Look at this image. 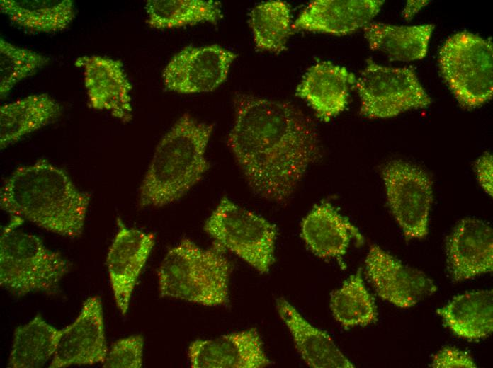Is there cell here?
I'll return each instance as SVG.
<instances>
[{
	"instance_id": "obj_1",
	"label": "cell",
	"mask_w": 493,
	"mask_h": 368,
	"mask_svg": "<svg viewBox=\"0 0 493 368\" xmlns=\"http://www.w3.org/2000/svg\"><path fill=\"white\" fill-rule=\"evenodd\" d=\"M227 145L254 194L284 204L322 156L313 121L291 103L237 93Z\"/></svg>"
},
{
	"instance_id": "obj_2",
	"label": "cell",
	"mask_w": 493,
	"mask_h": 368,
	"mask_svg": "<svg viewBox=\"0 0 493 368\" xmlns=\"http://www.w3.org/2000/svg\"><path fill=\"white\" fill-rule=\"evenodd\" d=\"M90 200L64 170L45 159L16 168L0 190L1 209L10 217L69 238L83 233Z\"/></svg>"
},
{
	"instance_id": "obj_3",
	"label": "cell",
	"mask_w": 493,
	"mask_h": 368,
	"mask_svg": "<svg viewBox=\"0 0 493 368\" xmlns=\"http://www.w3.org/2000/svg\"><path fill=\"white\" fill-rule=\"evenodd\" d=\"M214 125L183 114L157 145L139 188L141 207H160L177 201L210 168L206 150Z\"/></svg>"
},
{
	"instance_id": "obj_4",
	"label": "cell",
	"mask_w": 493,
	"mask_h": 368,
	"mask_svg": "<svg viewBox=\"0 0 493 368\" xmlns=\"http://www.w3.org/2000/svg\"><path fill=\"white\" fill-rule=\"evenodd\" d=\"M215 243L203 248L185 238L166 253L157 271L162 297L215 306L229 302L232 265Z\"/></svg>"
},
{
	"instance_id": "obj_5",
	"label": "cell",
	"mask_w": 493,
	"mask_h": 368,
	"mask_svg": "<svg viewBox=\"0 0 493 368\" xmlns=\"http://www.w3.org/2000/svg\"><path fill=\"white\" fill-rule=\"evenodd\" d=\"M23 222L10 217L1 230L0 284L17 297L35 292L55 294L69 272V263L38 236L19 229Z\"/></svg>"
},
{
	"instance_id": "obj_6",
	"label": "cell",
	"mask_w": 493,
	"mask_h": 368,
	"mask_svg": "<svg viewBox=\"0 0 493 368\" xmlns=\"http://www.w3.org/2000/svg\"><path fill=\"white\" fill-rule=\"evenodd\" d=\"M441 74L459 104L478 108L493 95V47L489 40L470 32H459L441 47Z\"/></svg>"
},
{
	"instance_id": "obj_7",
	"label": "cell",
	"mask_w": 493,
	"mask_h": 368,
	"mask_svg": "<svg viewBox=\"0 0 493 368\" xmlns=\"http://www.w3.org/2000/svg\"><path fill=\"white\" fill-rule=\"evenodd\" d=\"M203 230L215 243L244 260L261 273L275 261L276 225L223 197L205 221Z\"/></svg>"
},
{
	"instance_id": "obj_8",
	"label": "cell",
	"mask_w": 493,
	"mask_h": 368,
	"mask_svg": "<svg viewBox=\"0 0 493 368\" xmlns=\"http://www.w3.org/2000/svg\"><path fill=\"white\" fill-rule=\"evenodd\" d=\"M355 87L361 99L360 113L368 119L392 117L431 103L414 69L382 66L370 59Z\"/></svg>"
},
{
	"instance_id": "obj_9",
	"label": "cell",
	"mask_w": 493,
	"mask_h": 368,
	"mask_svg": "<svg viewBox=\"0 0 493 368\" xmlns=\"http://www.w3.org/2000/svg\"><path fill=\"white\" fill-rule=\"evenodd\" d=\"M389 208L407 239L423 238L428 234L433 202V182L416 165L393 160L382 169Z\"/></svg>"
},
{
	"instance_id": "obj_10",
	"label": "cell",
	"mask_w": 493,
	"mask_h": 368,
	"mask_svg": "<svg viewBox=\"0 0 493 368\" xmlns=\"http://www.w3.org/2000/svg\"><path fill=\"white\" fill-rule=\"evenodd\" d=\"M237 55L219 45L186 47L166 65L165 88L183 94L211 92L223 84Z\"/></svg>"
},
{
	"instance_id": "obj_11",
	"label": "cell",
	"mask_w": 493,
	"mask_h": 368,
	"mask_svg": "<svg viewBox=\"0 0 493 368\" xmlns=\"http://www.w3.org/2000/svg\"><path fill=\"white\" fill-rule=\"evenodd\" d=\"M365 263L378 295L397 307H412L437 289L423 272L403 264L378 246L370 248Z\"/></svg>"
},
{
	"instance_id": "obj_12",
	"label": "cell",
	"mask_w": 493,
	"mask_h": 368,
	"mask_svg": "<svg viewBox=\"0 0 493 368\" xmlns=\"http://www.w3.org/2000/svg\"><path fill=\"white\" fill-rule=\"evenodd\" d=\"M108 351L101 297L86 299L71 324L62 329L50 368L103 363Z\"/></svg>"
},
{
	"instance_id": "obj_13",
	"label": "cell",
	"mask_w": 493,
	"mask_h": 368,
	"mask_svg": "<svg viewBox=\"0 0 493 368\" xmlns=\"http://www.w3.org/2000/svg\"><path fill=\"white\" fill-rule=\"evenodd\" d=\"M118 231L110 246L106 265L117 307L128 311L138 278L155 244L153 233L128 227L117 219Z\"/></svg>"
},
{
	"instance_id": "obj_14",
	"label": "cell",
	"mask_w": 493,
	"mask_h": 368,
	"mask_svg": "<svg viewBox=\"0 0 493 368\" xmlns=\"http://www.w3.org/2000/svg\"><path fill=\"white\" fill-rule=\"evenodd\" d=\"M74 65L83 70L84 85L93 109L109 112L128 122L132 117V85L119 59L101 55H83Z\"/></svg>"
},
{
	"instance_id": "obj_15",
	"label": "cell",
	"mask_w": 493,
	"mask_h": 368,
	"mask_svg": "<svg viewBox=\"0 0 493 368\" xmlns=\"http://www.w3.org/2000/svg\"><path fill=\"white\" fill-rule=\"evenodd\" d=\"M188 357L193 368H261L271 364L254 328L196 340L188 346Z\"/></svg>"
},
{
	"instance_id": "obj_16",
	"label": "cell",
	"mask_w": 493,
	"mask_h": 368,
	"mask_svg": "<svg viewBox=\"0 0 493 368\" xmlns=\"http://www.w3.org/2000/svg\"><path fill=\"white\" fill-rule=\"evenodd\" d=\"M449 272L455 282L465 281L493 270V231L485 222L465 218L446 241Z\"/></svg>"
},
{
	"instance_id": "obj_17",
	"label": "cell",
	"mask_w": 493,
	"mask_h": 368,
	"mask_svg": "<svg viewBox=\"0 0 493 368\" xmlns=\"http://www.w3.org/2000/svg\"><path fill=\"white\" fill-rule=\"evenodd\" d=\"M380 0H316L292 23V32L309 31L345 35L364 28L384 4Z\"/></svg>"
},
{
	"instance_id": "obj_18",
	"label": "cell",
	"mask_w": 493,
	"mask_h": 368,
	"mask_svg": "<svg viewBox=\"0 0 493 368\" xmlns=\"http://www.w3.org/2000/svg\"><path fill=\"white\" fill-rule=\"evenodd\" d=\"M356 82L355 75L345 67L319 62L307 70L295 94L313 109L318 119L329 122L344 110Z\"/></svg>"
},
{
	"instance_id": "obj_19",
	"label": "cell",
	"mask_w": 493,
	"mask_h": 368,
	"mask_svg": "<svg viewBox=\"0 0 493 368\" xmlns=\"http://www.w3.org/2000/svg\"><path fill=\"white\" fill-rule=\"evenodd\" d=\"M301 236L308 248L324 259L340 258L352 240L358 244L364 240L358 229L328 202L314 205L303 219Z\"/></svg>"
},
{
	"instance_id": "obj_20",
	"label": "cell",
	"mask_w": 493,
	"mask_h": 368,
	"mask_svg": "<svg viewBox=\"0 0 493 368\" xmlns=\"http://www.w3.org/2000/svg\"><path fill=\"white\" fill-rule=\"evenodd\" d=\"M279 316L288 328L305 362L313 368H352L355 366L339 349L331 336L305 319L286 299L276 301Z\"/></svg>"
},
{
	"instance_id": "obj_21",
	"label": "cell",
	"mask_w": 493,
	"mask_h": 368,
	"mask_svg": "<svg viewBox=\"0 0 493 368\" xmlns=\"http://www.w3.org/2000/svg\"><path fill=\"white\" fill-rule=\"evenodd\" d=\"M62 113L60 104L45 93L32 94L1 105V149L55 122Z\"/></svg>"
},
{
	"instance_id": "obj_22",
	"label": "cell",
	"mask_w": 493,
	"mask_h": 368,
	"mask_svg": "<svg viewBox=\"0 0 493 368\" xmlns=\"http://www.w3.org/2000/svg\"><path fill=\"white\" fill-rule=\"evenodd\" d=\"M436 312L457 336L468 340L484 338L493 330L492 290L458 295Z\"/></svg>"
},
{
	"instance_id": "obj_23",
	"label": "cell",
	"mask_w": 493,
	"mask_h": 368,
	"mask_svg": "<svg viewBox=\"0 0 493 368\" xmlns=\"http://www.w3.org/2000/svg\"><path fill=\"white\" fill-rule=\"evenodd\" d=\"M434 29L433 24L397 26L370 23L363 28L370 50L385 54L390 60L410 62L423 59Z\"/></svg>"
},
{
	"instance_id": "obj_24",
	"label": "cell",
	"mask_w": 493,
	"mask_h": 368,
	"mask_svg": "<svg viewBox=\"0 0 493 368\" xmlns=\"http://www.w3.org/2000/svg\"><path fill=\"white\" fill-rule=\"evenodd\" d=\"M0 10L13 24L35 33L62 31L76 16L72 0H1Z\"/></svg>"
},
{
	"instance_id": "obj_25",
	"label": "cell",
	"mask_w": 493,
	"mask_h": 368,
	"mask_svg": "<svg viewBox=\"0 0 493 368\" xmlns=\"http://www.w3.org/2000/svg\"><path fill=\"white\" fill-rule=\"evenodd\" d=\"M62 329L48 323L40 314L16 328L8 357L9 368H40L52 358Z\"/></svg>"
},
{
	"instance_id": "obj_26",
	"label": "cell",
	"mask_w": 493,
	"mask_h": 368,
	"mask_svg": "<svg viewBox=\"0 0 493 368\" xmlns=\"http://www.w3.org/2000/svg\"><path fill=\"white\" fill-rule=\"evenodd\" d=\"M145 10L147 23L155 29L217 24L223 17L221 3L213 0H148Z\"/></svg>"
},
{
	"instance_id": "obj_27",
	"label": "cell",
	"mask_w": 493,
	"mask_h": 368,
	"mask_svg": "<svg viewBox=\"0 0 493 368\" xmlns=\"http://www.w3.org/2000/svg\"><path fill=\"white\" fill-rule=\"evenodd\" d=\"M291 11L283 1H268L255 6L249 14V25L257 50L280 53L287 47L292 32Z\"/></svg>"
},
{
	"instance_id": "obj_28",
	"label": "cell",
	"mask_w": 493,
	"mask_h": 368,
	"mask_svg": "<svg viewBox=\"0 0 493 368\" xmlns=\"http://www.w3.org/2000/svg\"><path fill=\"white\" fill-rule=\"evenodd\" d=\"M329 304L335 320L346 328L366 326L378 320L375 301L366 287L361 270L332 292Z\"/></svg>"
},
{
	"instance_id": "obj_29",
	"label": "cell",
	"mask_w": 493,
	"mask_h": 368,
	"mask_svg": "<svg viewBox=\"0 0 493 368\" xmlns=\"http://www.w3.org/2000/svg\"><path fill=\"white\" fill-rule=\"evenodd\" d=\"M50 58L0 38V98H6L20 81L35 74Z\"/></svg>"
},
{
	"instance_id": "obj_30",
	"label": "cell",
	"mask_w": 493,
	"mask_h": 368,
	"mask_svg": "<svg viewBox=\"0 0 493 368\" xmlns=\"http://www.w3.org/2000/svg\"><path fill=\"white\" fill-rule=\"evenodd\" d=\"M144 339L140 335L116 340L102 363L104 368H140L143 364Z\"/></svg>"
},
{
	"instance_id": "obj_31",
	"label": "cell",
	"mask_w": 493,
	"mask_h": 368,
	"mask_svg": "<svg viewBox=\"0 0 493 368\" xmlns=\"http://www.w3.org/2000/svg\"><path fill=\"white\" fill-rule=\"evenodd\" d=\"M431 367L435 368H475L477 366L467 352L452 347H446L434 356Z\"/></svg>"
},
{
	"instance_id": "obj_32",
	"label": "cell",
	"mask_w": 493,
	"mask_h": 368,
	"mask_svg": "<svg viewBox=\"0 0 493 368\" xmlns=\"http://www.w3.org/2000/svg\"><path fill=\"white\" fill-rule=\"evenodd\" d=\"M475 169L479 184L485 192L492 196L493 160L490 153L482 154L475 162Z\"/></svg>"
},
{
	"instance_id": "obj_33",
	"label": "cell",
	"mask_w": 493,
	"mask_h": 368,
	"mask_svg": "<svg viewBox=\"0 0 493 368\" xmlns=\"http://www.w3.org/2000/svg\"><path fill=\"white\" fill-rule=\"evenodd\" d=\"M428 3V1H408L403 11L404 17L407 19L411 18L419 10Z\"/></svg>"
}]
</instances>
